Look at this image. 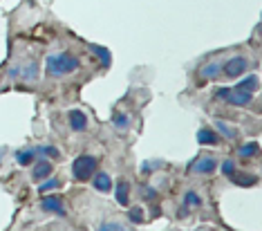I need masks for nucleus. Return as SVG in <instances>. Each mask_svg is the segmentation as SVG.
Returning <instances> with one entry per match:
<instances>
[{
    "mask_svg": "<svg viewBox=\"0 0 262 231\" xmlns=\"http://www.w3.org/2000/svg\"><path fill=\"white\" fill-rule=\"evenodd\" d=\"M235 186H242V188H251V186H258V175H249V173H235L229 177Z\"/></svg>",
    "mask_w": 262,
    "mask_h": 231,
    "instance_id": "12",
    "label": "nucleus"
},
{
    "mask_svg": "<svg viewBox=\"0 0 262 231\" xmlns=\"http://www.w3.org/2000/svg\"><path fill=\"white\" fill-rule=\"evenodd\" d=\"M81 68L79 56L70 54V52H56V54H47L45 58V74L52 76V79H61V76H68L76 72Z\"/></svg>",
    "mask_w": 262,
    "mask_h": 231,
    "instance_id": "1",
    "label": "nucleus"
},
{
    "mask_svg": "<svg viewBox=\"0 0 262 231\" xmlns=\"http://www.w3.org/2000/svg\"><path fill=\"white\" fill-rule=\"evenodd\" d=\"M198 144H202V146H217L220 144V135L215 133V130L204 126V128L198 130Z\"/></svg>",
    "mask_w": 262,
    "mask_h": 231,
    "instance_id": "13",
    "label": "nucleus"
},
{
    "mask_svg": "<svg viewBox=\"0 0 262 231\" xmlns=\"http://www.w3.org/2000/svg\"><path fill=\"white\" fill-rule=\"evenodd\" d=\"M90 52H94V54L99 56V61H101V65L103 68H110L112 65V54H110V50L108 47H103V45H90Z\"/></svg>",
    "mask_w": 262,
    "mask_h": 231,
    "instance_id": "18",
    "label": "nucleus"
},
{
    "mask_svg": "<svg viewBox=\"0 0 262 231\" xmlns=\"http://www.w3.org/2000/svg\"><path fill=\"white\" fill-rule=\"evenodd\" d=\"M182 206H184V211L198 209V206H202V195L198 191H188L186 195H184V200H182Z\"/></svg>",
    "mask_w": 262,
    "mask_h": 231,
    "instance_id": "19",
    "label": "nucleus"
},
{
    "mask_svg": "<svg viewBox=\"0 0 262 231\" xmlns=\"http://www.w3.org/2000/svg\"><path fill=\"white\" fill-rule=\"evenodd\" d=\"M99 169V159L94 155H79L72 162V177L76 182H90Z\"/></svg>",
    "mask_w": 262,
    "mask_h": 231,
    "instance_id": "2",
    "label": "nucleus"
},
{
    "mask_svg": "<svg viewBox=\"0 0 262 231\" xmlns=\"http://www.w3.org/2000/svg\"><path fill=\"white\" fill-rule=\"evenodd\" d=\"M258 86H260V79H258V74H249V76H244V79L240 81V83L235 86V90H242V92H255L258 90Z\"/></svg>",
    "mask_w": 262,
    "mask_h": 231,
    "instance_id": "17",
    "label": "nucleus"
},
{
    "mask_svg": "<svg viewBox=\"0 0 262 231\" xmlns=\"http://www.w3.org/2000/svg\"><path fill=\"white\" fill-rule=\"evenodd\" d=\"M200 76L204 81H213V79H217V76H222V61H211V63L202 65Z\"/></svg>",
    "mask_w": 262,
    "mask_h": 231,
    "instance_id": "11",
    "label": "nucleus"
},
{
    "mask_svg": "<svg viewBox=\"0 0 262 231\" xmlns=\"http://www.w3.org/2000/svg\"><path fill=\"white\" fill-rule=\"evenodd\" d=\"M112 123H115V128L117 130H128L130 128V117L128 115H123V112H119V115H115V119H112Z\"/></svg>",
    "mask_w": 262,
    "mask_h": 231,
    "instance_id": "24",
    "label": "nucleus"
},
{
    "mask_svg": "<svg viewBox=\"0 0 262 231\" xmlns=\"http://www.w3.org/2000/svg\"><path fill=\"white\" fill-rule=\"evenodd\" d=\"M99 231H126V229H123V224L121 222H101L99 224Z\"/></svg>",
    "mask_w": 262,
    "mask_h": 231,
    "instance_id": "27",
    "label": "nucleus"
},
{
    "mask_svg": "<svg viewBox=\"0 0 262 231\" xmlns=\"http://www.w3.org/2000/svg\"><path fill=\"white\" fill-rule=\"evenodd\" d=\"M126 216H128V220L133 222V224H144V220H146V211H144V206H130Z\"/></svg>",
    "mask_w": 262,
    "mask_h": 231,
    "instance_id": "22",
    "label": "nucleus"
},
{
    "mask_svg": "<svg viewBox=\"0 0 262 231\" xmlns=\"http://www.w3.org/2000/svg\"><path fill=\"white\" fill-rule=\"evenodd\" d=\"M157 166H159V162H144V164H141V173L148 175V173H152Z\"/></svg>",
    "mask_w": 262,
    "mask_h": 231,
    "instance_id": "28",
    "label": "nucleus"
},
{
    "mask_svg": "<svg viewBox=\"0 0 262 231\" xmlns=\"http://www.w3.org/2000/svg\"><path fill=\"white\" fill-rule=\"evenodd\" d=\"M244 72H249V58L242 54H235L222 63V76L226 79H240Z\"/></svg>",
    "mask_w": 262,
    "mask_h": 231,
    "instance_id": "3",
    "label": "nucleus"
},
{
    "mask_svg": "<svg viewBox=\"0 0 262 231\" xmlns=\"http://www.w3.org/2000/svg\"><path fill=\"white\" fill-rule=\"evenodd\" d=\"M150 216H152V218L162 216V209H159V206H157V204H152V206H150Z\"/></svg>",
    "mask_w": 262,
    "mask_h": 231,
    "instance_id": "30",
    "label": "nucleus"
},
{
    "mask_svg": "<svg viewBox=\"0 0 262 231\" xmlns=\"http://www.w3.org/2000/svg\"><path fill=\"white\" fill-rule=\"evenodd\" d=\"M220 171H222L226 177H231L237 171L235 169V162H233V159H222V164H220Z\"/></svg>",
    "mask_w": 262,
    "mask_h": 231,
    "instance_id": "25",
    "label": "nucleus"
},
{
    "mask_svg": "<svg viewBox=\"0 0 262 231\" xmlns=\"http://www.w3.org/2000/svg\"><path fill=\"white\" fill-rule=\"evenodd\" d=\"M92 186H94V191H99V193H110L112 191V186H115V182H112V177L108 173H103V171H97V173L92 175Z\"/></svg>",
    "mask_w": 262,
    "mask_h": 231,
    "instance_id": "8",
    "label": "nucleus"
},
{
    "mask_svg": "<svg viewBox=\"0 0 262 231\" xmlns=\"http://www.w3.org/2000/svg\"><path fill=\"white\" fill-rule=\"evenodd\" d=\"M63 186V182L58 180V177H47V180L40 182V186H38V191L47 195V193H52V191H56V188H61Z\"/></svg>",
    "mask_w": 262,
    "mask_h": 231,
    "instance_id": "21",
    "label": "nucleus"
},
{
    "mask_svg": "<svg viewBox=\"0 0 262 231\" xmlns=\"http://www.w3.org/2000/svg\"><path fill=\"white\" fill-rule=\"evenodd\" d=\"M220 169V162L213 155H200L198 159H193V164L188 166L190 173H198V175H211Z\"/></svg>",
    "mask_w": 262,
    "mask_h": 231,
    "instance_id": "4",
    "label": "nucleus"
},
{
    "mask_svg": "<svg viewBox=\"0 0 262 231\" xmlns=\"http://www.w3.org/2000/svg\"><path fill=\"white\" fill-rule=\"evenodd\" d=\"M36 151L34 148H23V151H16V162L20 164V166H32L34 162H36Z\"/></svg>",
    "mask_w": 262,
    "mask_h": 231,
    "instance_id": "16",
    "label": "nucleus"
},
{
    "mask_svg": "<svg viewBox=\"0 0 262 231\" xmlns=\"http://www.w3.org/2000/svg\"><path fill=\"white\" fill-rule=\"evenodd\" d=\"M215 130H217V135H222V137L229 139V141L237 139V130L231 126L229 121H224V119H215Z\"/></svg>",
    "mask_w": 262,
    "mask_h": 231,
    "instance_id": "14",
    "label": "nucleus"
},
{
    "mask_svg": "<svg viewBox=\"0 0 262 231\" xmlns=\"http://www.w3.org/2000/svg\"><path fill=\"white\" fill-rule=\"evenodd\" d=\"M52 171H54V166H52V162L50 159H45V157H36V162L32 164V180L34 182H43L47 180V177L52 175Z\"/></svg>",
    "mask_w": 262,
    "mask_h": 231,
    "instance_id": "6",
    "label": "nucleus"
},
{
    "mask_svg": "<svg viewBox=\"0 0 262 231\" xmlns=\"http://www.w3.org/2000/svg\"><path fill=\"white\" fill-rule=\"evenodd\" d=\"M34 151H36L38 157H45V159H50V162L52 159H61V151H58L56 146H52V144H38Z\"/></svg>",
    "mask_w": 262,
    "mask_h": 231,
    "instance_id": "15",
    "label": "nucleus"
},
{
    "mask_svg": "<svg viewBox=\"0 0 262 231\" xmlns=\"http://www.w3.org/2000/svg\"><path fill=\"white\" fill-rule=\"evenodd\" d=\"M251 101H253L251 92H242V90H235V88H231V94L226 97V103L235 106V108H244V106H249Z\"/></svg>",
    "mask_w": 262,
    "mask_h": 231,
    "instance_id": "10",
    "label": "nucleus"
},
{
    "mask_svg": "<svg viewBox=\"0 0 262 231\" xmlns=\"http://www.w3.org/2000/svg\"><path fill=\"white\" fill-rule=\"evenodd\" d=\"M20 79L23 81H36L38 79V65L36 63H27L20 72Z\"/></svg>",
    "mask_w": 262,
    "mask_h": 231,
    "instance_id": "23",
    "label": "nucleus"
},
{
    "mask_svg": "<svg viewBox=\"0 0 262 231\" xmlns=\"http://www.w3.org/2000/svg\"><path fill=\"white\" fill-rule=\"evenodd\" d=\"M68 123L72 128V133H85L88 130V115L79 108H72L68 112Z\"/></svg>",
    "mask_w": 262,
    "mask_h": 231,
    "instance_id": "7",
    "label": "nucleus"
},
{
    "mask_svg": "<svg viewBox=\"0 0 262 231\" xmlns=\"http://www.w3.org/2000/svg\"><path fill=\"white\" fill-rule=\"evenodd\" d=\"M157 188H152V186H141V198H146L148 200V202H155V200H157Z\"/></svg>",
    "mask_w": 262,
    "mask_h": 231,
    "instance_id": "26",
    "label": "nucleus"
},
{
    "mask_svg": "<svg viewBox=\"0 0 262 231\" xmlns=\"http://www.w3.org/2000/svg\"><path fill=\"white\" fill-rule=\"evenodd\" d=\"M115 188V200L119 206H128L130 202V182L126 177H121V180H117V184L112 186Z\"/></svg>",
    "mask_w": 262,
    "mask_h": 231,
    "instance_id": "9",
    "label": "nucleus"
},
{
    "mask_svg": "<svg viewBox=\"0 0 262 231\" xmlns=\"http://www.w3.org/2000/svg\"><path fill=\"white\" fill-rule=\"evenodd\" d=\"M231 94V88H217L215 90V99H220V101H226V97Z\"/></svg>",
    "mask_w": 262,
    "mask_h": 231,
    "instance_id": "29",
    "label": "nucleus"
},
{
    "mask_svg": "<svg viewBox=\"0 0 262 231\" xmlns=\"http://www.w3.org/2000/svg\"><path fill=\"white\" fill-rule=\"evenodd\" d=\"M258 151H260L258 141H247V144H240V148H237V155L247 159V157H255V155H258Z\"/></svg>",
    "mask_w": 262,
    "mask_h": 231,
    "instance_id": "20",
    "label": "nucleus"
},
{
    "mask_svg": "<svg viewBox=\"0 0 262 231\" xmlns=\"http://www.w3.org/2000/svg\"><path fill=\"white\" fill-rule=\"evenodd\" d=\"M40 209H43L45 213H54V216H58V218L68 216L61 195H47V198H43L40 200Z\"/></svg>",
    "mask_w": 262,
    "mask_h": 231,
    "instance_id": "5",
    "label": "nucleus"
}]
</instances>
